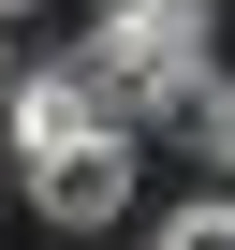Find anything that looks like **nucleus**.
<instances>
[{
    "instance_id": "obj_1",
    "label": "nucleus",
    "mask_w": 235,
    "mask_h": 250,
    "mask_svg": "<svg viewBox=\"0 0 235 250\" xmlns=\"http://www.w3.org/2000/svg\"><path fill=\"white\" fill-rule=\"evenodd\" d=\"M88 59L118 74V103H176L191 74H220V15H206V0H118V15L88 30Z\"/></svg>"
},
{
    "instance_id": "obj_2",
    "label": "nucleus",
    "mask_w": 235,
    "mask_h": 250,
    "mask_svg": "<svg viewBox=\"0 0 235 250\" xmlns=\"http://www.w3.org/2000/svg\"><path fill=\"white\" fill-rule=\"evenodd\" d=\"M15 177H30V206H44L59 235L118 221V206H133V118H118V133H74V147H30Z\"/></svg>"
},
{
    "instance_id": "obj_3",
    "label": "nucleus",
    "mask_w": 235,
    "mask_h": 250,
    "mask_svg": "<svg viewBox=\"0 0 235 250\" xmlns=\"http://www.w3.org/2000/svg\"><path fill=\"white\" fill-rule=\"evenodd\" d=\"M118 118H133V103H118L103 59H44V74L15 88V162H30V147H74V133H118Z\"/></svg>"
},
{
    "instance_id": "obj_4",
    "label": "nucleus",
    "mask_w": 235,
    "mask_h": 250,
    "mask_svg": "<svg viewBox=\"0 0 235 250\" xmlns=\"http://www.w3.org/2000/svg\"><path fill=\"white\" fill-rule=\"evenodd\" d=\"M162 118L191 133V162H206V177H235V74H191V88H176Z\"/></svg>"
},
{
    "instance_id": "obj_5",
    "label": "nucleus",
    "mask_w": 235,
    "mask_h": 250,
    "mask_svg": "<svg viewBox=\"0 0 235 250\" xmlns=\"http://www.w3.org/2000/svg\"><path fill=\"white\" fill-rule=\"evenodd\" d=\"M147 250H235V206H220V191H206V206H176V221H162V235H147Z\"/></svg>"
},
{
    "instance_id": "obj_6",
    "label": "nucleus",
    "mask_w": 235,
    "mask_h": 250,
    "mask_svg": "<svg viewBox=\"0 0 235 250\" xmlns=\"http://www.w3.org/2000/svg\"><path fill=\"white\" fill-rule=\"evenodd\" d=\"M0 15H30V0H0Z\"/></svg>"
}]
</instances>
